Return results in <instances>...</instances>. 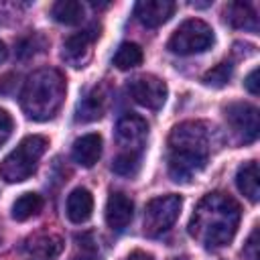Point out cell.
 Here are the masks:
<instances>
[{
  "label": "cell",
  "mask_w": 260,
  "mask_h": 260,
  "mask_svg": "<svg viewBox=\"0 0 260 260\" xmlns=\"http://www.w3.org/2000/svg\"><path fill=\"white\" fill-rule=\"evenodd\" d=\"M240 217L242 209L234 197L221 191L207 193L195 205L189 219V236L205 250H219L234 240Z\"/></svg>",
  "instance_id": "cell-1"
},
{
  "label": "cell",
  "mask_w": 260,
  "mask_h": 260,
  "mask_svg": "<svg viewBox=\"0 0 260 260\" xmlns=\"http://www.w3.org/2000/svg\"><path fill=\"white\" fill-rule=\"evenodd\" d=\"M167 146V167L171 179L177 183H187L207 165L211 150L209 130L203 122H181L171 130Z\"/></svg>",
  "instance_id": "cell-2"
},
{
  "label": "cell",
  "mask_w": 260,
  "mask_h": 260,
  "mask_svg": "<svg viewBox=\"0 0 260 260\" xmlns=\"http://www.w3.org/2000/svg\"><path fill=\"white\" fill-rule=\"evenodd\" d=\"M65 100V77L53 67L32 71L20 89V108L35 122L51 120Z\"/></svg>",
  "instance_id": "cell-3"
},
{
  "label": "cell",
  "mask_w": 260,
  "mask_h": 260,
  "mask_svg": "<svg viewBox=\"0 0 260 260\" xmlns=\"http://www.w3.org/2000/svg\"><path fill=\"white\" fill-rule=\"evenodd\" d=\"M47 138L39 134L24 136L14 150L6 154V158L0 162V175L6 183H22L26 181L41 160V156L47 150Z\"/></svg>",
  "instance_id": "cell-4"
},
{
  "label": "cell",
  "mask_w": 260,
  "mask_h": 260,
  "mask_svg": "<svg viewBox=\"0 0 260 260\" xmlns=\"http://www.w3.org/2000/svg\"><path fill=\"white\" fill-rule=\"evenodd\" d=\"M215 41L213 28L201 20V18H189L185 22H181L175 32L171 35V39L167 41V49L175 55H195V53H203L207 51Z\"/></svg>",
  "instance_id": "cell-5"
},
{
  "label": "cell",
  "mask_w": 260,
  "mask_h": 260,
  "mask_svg": "<svg viewBox=\"0 0 260 260\" xmlns=\"http://www.w3.org/2000/svg\"><path fill=\"white\" fill-rule=\"evenodd\" d=\"M181 207H183V197L175 193L150 199L144 205V223H142L144 234L148 238H158L165 232H169L177 221Z\"/></svg>",
  "instance_id": "cell-6"
},
{
  "label": "cell",
  "mask_w": 260,
  "mask_h": 260,
  "mask_svg": "<svg viewBox=\"0 0 260 260\" xmlns=\"http://www.w3.org/2000/svg\"><path fill=\"white\" fill-rule=\"evenodd\" d=\"M225 122L240 144H250L258 138V108L248 102H232L223 108Z\"/></svg>",
  "instance_id": "cell-7"
},
{
  "label": "cell",
  "mask_w": 260,
  "mask_h": 260,
  "mask_svg": "<svg viewBox=\"0 0 260 260\" xmlns=\"http://www.w3.org/2000/svg\"><path fill=\"white\" fill-rule=\"evenodd\" d=\"M128 91L132 95V100L136 104H140L146 110H160L167 102V83L150 73L144 75H136L134 79H130L128 83Z\"/></svg>",
  "instance_id": "cell-8"
},
{
  "label": "cell",
  "mask_w": 260,
  "mask_h": 260,
  "mask_svg": "<svg viewBox=\"0 0 260 260\" xmlns=\"http://www.w3.org/2000/svg\"><path fill=\"white\" fill-rule=\"evenodd\" d=\"M148 136V122L138 114H124L116 124V140L124 152H138Z\"/></svg>",
  "instance_id": "cell-9"
},
{
  "label": "cell",
  "mask_w": 260,
  "mask_h": 260,
  "mask_svg": "<svg viewBox=\"0 0 260 260\" xmlns=\"http://www.w3.org/2000/svg\"><path fill=\"white\" fill-rule=\"evenodd\" d=\"M100 32H95L93 28H87V30H79L75 35H69L65 41H63V51H61V57L67 65L75 67V69H81L87 65V61L91 59V47L95 43Z\"/></svg>",
  "instance_id": "cell-10"
},
{
  "label": "cell",
  "mask_w": 260,
  "mask_h": 260,
  "mask_svg": "<svg viewBox=\"0 0 260 260\" xmlns=\"http://www.w3.org/2000/svg\"><path fill=\"white\" fill-rule=\"evenodd\" d=\"M63 238L53 232H37L22 244L24 254L30 260H55L63 252Z\"/></svg>",
  "instance_id": "cell-11"
},
{
  "label": "cell",
  "mask_w": 260,
  "mask_h": 260,
  "mask_svg": "<svg viewBox=\"0 0 260 260\" xmlns=\"http://www.w3.org/2000/svg\"><path fill=\"white\" fill-rule=\"evenodd\" d=\"M177 4L171 0H140L134 6V16L146 28H156L165 24L175 14Z\"/></svg>",
  "instance_id": "cell-12"
},
{
  "label": "cell",
  "mask_w": 260,
  "mask_h": 260,
  "mask_svg": "<svg viewBox=\"0 0 260 260\" xmlns=\"http://www.w3.org/2000/svg\"><path fill=\"white\" fill-rule=\"evenodd\" d=\"M134 217V201L122 193L112 191L106 201V223L114 232H122Z\"/></svg>",
  "instance_id": "cell-13"
},
{
  "label": "cell",
  "mask_w": 260,
  "mask_h": 260,
  "mask_svg": "<svg viewBox=\"0 0 260 260\" xmlns=\"http://www.w3.org/2000/svg\"><path fill=\"white\" fill-rule=\"evenodd\" d=\"M108 104H110V89H108L106 83H100V85H95L77 104L75 120L77 122H93V120H100L106 114Z\"/></svg>",
  "instance_id": "cell-14"
},
{
  "label": "cell",
  "mask_w": 260,
  "mask_h": 260,
  "mask_svg": "<svg viewBox=\"0 0 260 260\" xmlns=\"http://www.w3.org/2000/svg\"><path fill=\"white\" fill-rule=\"evenodd\" d=\"M71 154L77 165L87 167V169L93 167L102 156V136L95 132L79 136L71 146Z\"/></svg>",
  "instance_id": "cell-15"
},
{
  "label": "cell",
  "mask_w": 260,
  "mask_h": 260,
  "mask_svg": "<svg viewBox=\"0 0 260 260\" xmlns=\"http://www.w3.org/2000/svg\"><path fill=\"white\" fill-rule=\"evenodd\" d=\"M65 213L73 223H85L93 213V197L85 187H77L67 195Z\"/></svg>",
  "instance_id": "cell-16"
},
{
  "label": "cell",
  "mask_w": 260,
  "mask_h": 260,
  "mask_svg": "<svg viewBox=\"0 0 260 260\" xmlns=\"http://www.w3.org/2000/svg\"><path fill=\"white\" fill-rule=\"evenodd\" d=\"M223 18L234 28H244L250 32H258V16L250 2H232L223 10Z\"/></svg>",
  "instance_id": "cell-17"
},
{
  "label": "cell",
  "mask_w": 260,
  "mask_h": 260,
  "mask_svg": "<svg viewBox=\"0 0 260 260\" xmlns=\"http://www.w3.org/2000/svg\"><path fill=\"white\" fill-rule=\"evenodd\" d=\"M258 162L256 160H248L244 165L238 167L236 173V185L240 189L242 195H246L252 203H256L260 199V181H258Z\"/></svg>",
  "instance_id": "cell-18"
},
{
  "label": "cell",
  "mask_w": 260,
  "mask_h": 260,
  "mask_svg": "<svg viewBox=\"0 0 260 260\" xmlns=\"http://www.w3.org/2000/svg\"><path fill=\"white\" fill-rule=\"evenodd\" d=\"M51 16L61 24H79L85 16V8L77 0H59L51 6Z\"/></svg>",
  "instance_id": "cell-19"
},
{
  "label": "cell",
  "mask_w": 260,
  "mask_h": 260,
  "mask_svg": "<svg viewBox=\"0 0 260 260\" xmlns=\"http://www.w3.org/2000/svg\"><path fill=\"white\" fill-rule=\"evenodd\" d=\"M41 209H43V197L39 193H22L12 203V219L26 221L32 215H37Z\"/></svg>",
  "instance_id": "cell-20"
},
{
  "label": "cell",
  "mask_w": 260,
  "mask_h": 260,
  "mask_svg": "<svg viewBox=\"0 0 260 260\" xmlns=\"http://www.w3.org/2000/svg\"><path fill=\"white\" fill-rule=\"evenodd\" d=\"M142 59H144V53L136 43H122L112 61H114V67H118L120 71H128L138 67Z\"/></svg>",
  "instance_id": "cell-21"
},
{
  "label": "cell",
  "mask_w": 260,
  "mask_h": 260,
  "mask_svg": "<svg viewBox=\"0 0 260 260\" xmlns=\"http://www.w3.org/2000/svg\"><path fill=\"white\" fill-rule=\"evenodd\" d=\"M140 169V154L138 152H120L112 160V171L120 177H134Z\"/></svg>",
  "instance_id": "cell-22"
},
{
  "label": "cell",
  "mask_w": 260,
  "mask_h": 260,
  "mask_svg": "<svg viewBox=\"0 0 260 260\" xmlns=\"http://www.w3.org/2000/svg\"><path fill=\"white\" fill-rule=\"evenodd\" d=\"M232 73H234V65L228 63V61H223V63L215 65L213 69H209V71L201 77V81H203L205 85H209V87H223V85L230 81Z\"/></svg>",
  "instance_id": "cell-23"
},
{
  "label": "cell",
  "mask_w": 260,
  "mask_h": 260,
  "mask_svg": "<svg viewBox=\"0 0 260 260\" xmlns=\"http://www.w3.org/2000/svg\"><path fill=\"white\" fill-rule=\"evenodd\" d=\"M37 41H41V37H39V35H30V37H26V39L18 41V45H16V55H18L20 59H26V57L35 55L37 51H41V49H43V45H37Z\"/></svg>",
  "instance_id": "cell-24"
},
{
  "label": "cell",
  "mask_w": 260,
  "mask_h": 260,
  "mask_svg": "<svg viewBox=\"0 0 260 260\" xmlns=\"http://www.w3.org/2000/svg\"><path fill=\"white\" fill-rule=\"evenodd\" d=\"M12 130H14V120H12V116H10L6 110L0 108V146L10 138Z\"/></svg>",
  "instance_id": "cell-25"
},
{
  "label": "cell",
  "mask_w": 260,
  "mask_h": 260,
  "mask_svg": "<svg viewBox=\"0 0 260 260\" xmlns=\"http://www.w3.org/2000/svg\"><path fill=\"white\" fill-rule=\"evenodd\" d=\"M242 254H244V260H258V228L252 230L248 242L244 244Z\"/></svg>",
  "instance_id": "cell-26"
},
{
  "label": "cell",
  "mask_w": 260,
  "mask_h": 260,
  "mask_svg": "<svg viewBox=\"0 0 260 260\" xmlns=\"http://www.w3.org/2000/svg\"><path fill=\"white\" fill-rule=\"evenodd\" d=\"M244 85H246V89H248L252 95H258V91H260V87H258V67H254V69L246 75Z\"/></svg>",
  "instance_id": "cell-27"
},
{
  "label": "cell",
  "mask_w": 260,
  "mask_h": 260,
  "mask_svg": "<svg viewBox=\"0 0 260 260\" xmlns=\"http://www.w3.org/2000/svg\"><path fill=\"white\" fill-rule=\"evenodd\" d=\"M124 260H154L148 252H142V250H134V252H130Z\"/></svg>",
  "instance_id": "cell-28"
},
{
  "label": "cell",
  "mask_w": 260,
  "mask_h": 260,
  "mask_svg": "<svg viewBox=\"0 0 260 260\" xmlns=\"http://www.w3.org/2000/svg\"><path fill=\"white\" fill-rule=\"evenodd\" d=\"M6 55H8V51H6V45H4L2 41H0V63H4Z\"/></svg>",
  "instance_id": "cell-29"
},
{
  "label": "cell",
  "mask_w": 260,
  "mask_h": 260,
  "mask_svg": "<svg viewBox=\"0 0 260 260\" xmlns=\"http://www.w3.org/2000/svg\"><path fill=\"white\" fill-rule=\"evenodd\" d=\"M71 260H91V258H85V256H81V258H71Z\"/></svg>",
  "instance_id": "cell-30"
},
{
  "label": "cell",
  "mask_w": 260,
  "mask_h": 260,
  "mask_svg": "<svg viewBox=\"0 0 260 260\" xmlns=\"http://www.w3.org/2000/svg\"><path fill=\"white\" fill-rule=\"evenodd\" d=\"M173 260H181V258H173Z\"/></svg>",
  "instance_id": "cell-31"
}]
</instances>
